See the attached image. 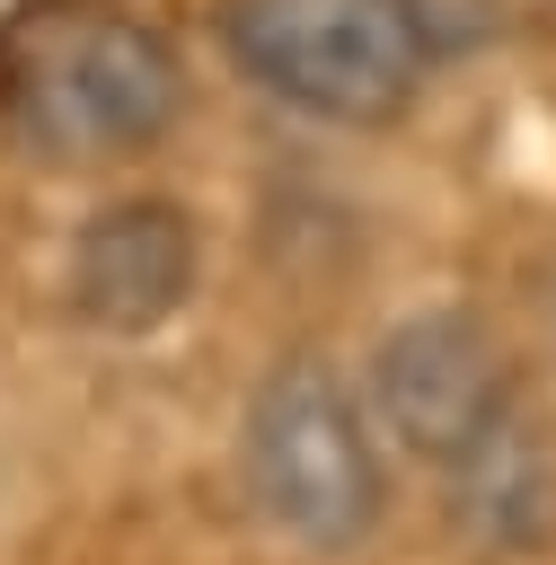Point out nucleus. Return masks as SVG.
Segmentation results:
<instances>
[{
	"instance_id": "1",
	"label": "nucleus",
	"mask_w": 556,
	"mask_h": 565,
	"mask_svg": "<svg viewBox=\"0 0 556 565\" xmlns=\"http://www.w3.org/2000/svg\"><path fill=\"white\" fill-rule=\"evenodd\" d=\"M238 486L256 521L309 556H353L388 512L379 424L353 397V380L318 353H291L256 380L238 415Z\"/></svg>"
},
{
	"instance_id": "2",
	"label": "nucleus",
	"mask_w": 556,
	"mask_h": 565,
	"mask_svg": "<svg viewBox=\"0 0 556 565\" xmlns=\"http://www.w3.org/2000/svg\"><path fill=\"white\" fill-rule=\"evenodd\" d=\"M229 71L335 132L397 124L432 79V35L415 0H221Z\"/></svg>"
},
{
	"instance_id": "3",
	"label": "nucleus",
	"mask_w": 556,
	"mask_h": 565,
	"mask_svg": "<svg viewBox=\"0 0 556 565\" xmlns=\"http://www.w3.org/2000/svg\"><path fill=\"white\" fill-rule=\"evenodd\" d=\"M185 115V53L150 18H71L53 26L9 79V132L44 168H115L177 132Z\"/></svg>"
},
{
	"instance_id": "4",
	"label": "nucleus",
	"mask_w": 556,
	"mask_h": 565,
	"mask_svg": "<svg viewBox=\"0 0 556 565\" xmlns=\"http://www.w3.org/2000/svg\"><path fill=\"white\" fill-rule=\"evenodd\" d=\"M512 415V344L459 309V300H432L415 318H397L379 344H371V424L424 459V468H450L485 424Z\"/></svg>"
},
{
	"instance_id": "5",
	"label": "nucleus",
	"mask_w": 556,
	"mask_h": 565,
	"mask_svg": "<svg viewBox=\"0 0 556 565\" xmlns=\"http://www.w3.org/2000/svg\"><path fill=\"white\" fill-rule=\"evenodd\" d=\"M194 265H203V238H194L185 203L124 194V203H97L71 230L62 291L97 335H159L194 300Z\"/></svg>"
},
{
	"instance_id": "6",
	"label": "nucleus",
	"mask_w": 556,
	"mask_h": 565,
	"mask_svg": "<svg viewBox=\"0 0 556 565\" xmlns=\"http://www.w3.org/2000/svg\"><path fill=\"white\" fill-rule=\"evenodd\" d=\"M441 477H450V521L477 547L521 556V547H547L556 539V450H547V433L521 406L503 424H485Z\"/></svg>"
}]
</instances>
